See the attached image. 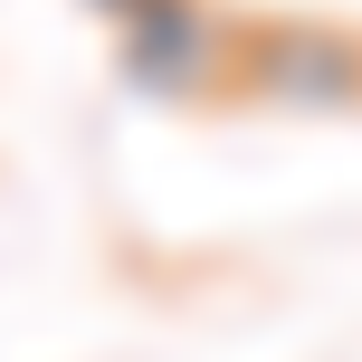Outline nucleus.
Returning <instances> with one entry per match:
<instances>
[{
  "mask_svg": "<svg viewBox=\"0 0 362 362\" xmlns=\"http://www.w3.org/2000/svg\"><path fill=\"white\" fill-rule=\"evenodd\" d=\"M124 67L153 95H200L229 67V29L200 0H124Z\"/></svg>",
  "mask_w": 362,
  "mask_h": 362,
  "instance_id": "obj_1",
  "label": "nucleus"
},
{
  "mask_svg": "<svg viewBox=\"0 0 362 362\" xmlns=\"http://www.w3.org/2000/svg\"><path fill=\"white\" fill-rule=\"evenodd\" d=\"M248 86L296 115H344L362 105V48L344 29H267L248 48Z\"/></svg>",
  "mask_w": 362,
  "mask_h": 362,
  "instance_id": "obj_2",
  "label": "nucleus"
},
{
  "mask_svg": "<svg viewBox=\"0 0 362 362\" xmlns=\"http://www.w3.org/2000/svg\"><path fill=\"white\" fill-rule=\"evenodd\" d=\"M95 10H115V19H124V0H95Z\"/></svg>",
  "mask_w": 362,
  "mask_h": 362,
  "instance_id": "obj_3",
  "label": "nucleus"
}]
</instances>
